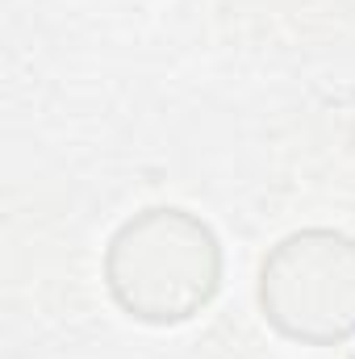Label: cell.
I'll list each match as a JSON object with an SVG mask.
<instances>
[{"label":"cell","instance_id":"obj_1","mask_svg":"<svg viewBox=\"0 0 355 359\" xmlns=\"http://www.w3.org/2000/svg\"><path fill=\"white\" fill-rule=\"evenodd\" d=\"M100 276L126 318L184 326L222 288V243L192 209L151 205L113 230Z\"/></svg>","mask_w":355,"mask_h":359},{"label":"cell","instance_id":"obj_2","mask_svg":"<svg viewBox=\"0 0 355 359\" xmlns=\"http://www.w3.org/2000/svg\"><path fill=\"white\" fill-rule=\"evenodd\" d=\"M264 322L301 347L355 339V238L330 226L284 234L260 264Z\"/></svg>","mask_w":355,"mask_h":359}]
</instances>
